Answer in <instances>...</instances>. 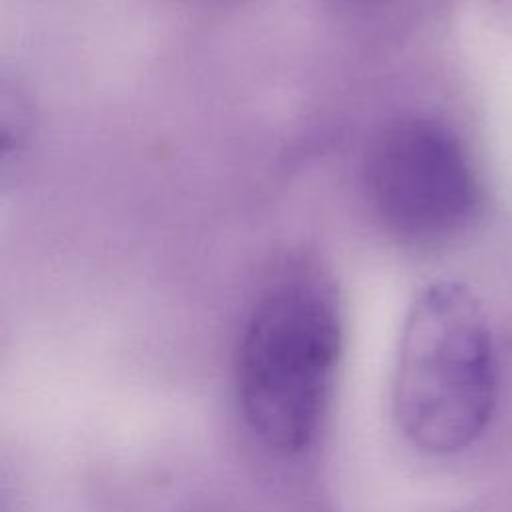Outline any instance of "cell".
Instances as JSON below:
<instances>
[{
	"instance_id": "1",
	"label": "cell",
	"mask_w": 512,
	"mask_h": 512,
	"mask_svg": "<svg viewBox=\"0 0 512 512\" xmlns=\"http://www.w3.org/2000/svg\"><path fill=\"white\" fill-rule=\"evenodd\" d=\"M496 396V352L480 306L460 286H430L400 338L394 414L404 436L432 454L460 452L488 426Z\"/></svg>"
},
{
	"instance_id": "2",
	"label": "cell",
	"mask_w": 512,
	"mask_h": 512,
	"mask_svg": "<svg viewBox=\"0 0 512 512\" xmlns=\"http://www.w3.org/2000/svg\"><path fill=\"white\" fill-rule=\"evenodd\" d=\"M342 352L334 302L318 288L286 284L252 310L236 354L244 420L272 450H306L328 410Z\"/></svg>"
},
{
	"instance_id": "3",
	"label": "cell",
	"mask_w": 512,
	"mask_h": 512,
	"mask_svg": "<svg viewBox=\"0 0 512 512\" xmlns=\"http://www.w3.org/2000/svg\"><path fill=\"white\" fill-rule=\"evenodd\" d=\"M368 190L384 224L408 242L440 244L478 214L480 186L458 136L440 122L390 126L368 162Z\"/></svg>"
}]
</instances>
